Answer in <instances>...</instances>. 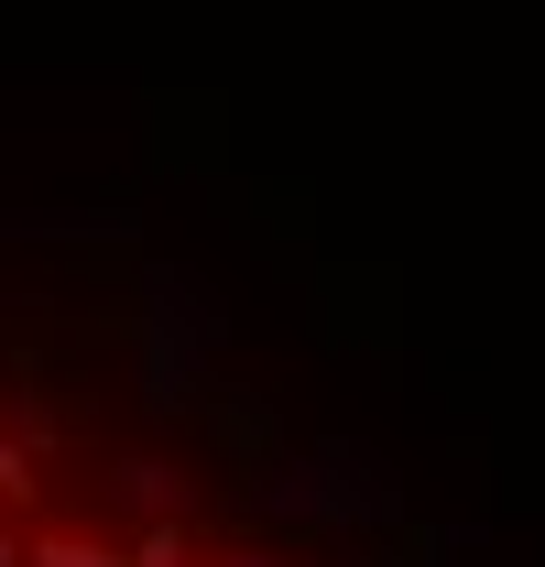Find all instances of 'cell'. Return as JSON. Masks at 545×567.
Segmentation results:
<instances>
[{"label":"cell","mask_w":545,"mask_h":567,"mask_svg":"<svg viewBox=\"0 0 545 567\" xmlns=\"http://www.w3.org/2000/svg\"><path fill=\"white\" fill-rule=\"evenodd\" d=\"M142 404H153V415H186V404H207L197 350L175 339V284H164V306L142 317Z\"/></svg>","instance_id":"obj_1"},{"label":"cell","mask_w":545,"mask_h":567,"mask_svg":"<svg viewBox=\"0 0 545 567\" xmlns=\"http://www.w3.org/2000/svg\"><path fill=\"white\" fill-rule=\"evenodd\" d=\"M121 557H132V567H197V557H207V535H197V513H142Z\"/></svg>","instance_id":"obj_2"},{"label":"cell","mask_w":545,"mask_h":567,"mask_svg":"<svg viewBox=\"0 0 545 567\" xmlns=\"http://www.w3.org/2000/svg\"><path fill=\"white\" fill-rule=\"evenodd\" d=\"M22 567H132V557H121V535H76V524H55V535H33Z\"/></svg>","instance_id":"obj_3"},{"label":"cell","mask_w":545,"mask_h":567,"mask_svg":"<svg viewBox=\"0 0 545 567\" xmlns=\"http://www.w3.org/2000/svg\"><path fill=\"white\" fill-rule=\"evenodd\" d=\"M121 502H132V513H186V481H175L164 458H121Z\"/></svg>","instance_id":"obj_4"},{"label":"cell","mask_w":545,"mask_h":567,"mask_svg":"<svg viewBox=\"0 0 545 567\" xmlns=\"http://www.w3.org/2000/svg\"><path fill=\"white\" fill-rule=\"evenodd\" d=\"M0 502H11V513H33V502H44V458H33L22 436H0Z\"/></svg>","instance_id":"obj_5"},{"label":"cell","mask_w":545,"mask_h":567,"mask_svg":"<svg viewBox=\"0 0 545 567\" xmlns=\"http://www.w3.org/2000/svg\"><path fill=\"white\" fill-rule=\"evenodd\" d=\"M197 567H295L284 546H218V557H197Z\"/></svg>","instance_id":"obj_6"},{"label":"cell","mask_w":545,"mask_h":567,"mask_svg":"<svg viewBox=\"0 0 545 567\" xmlns=\"http://www.w3.org/2000/svg\"><path fill=\"white\" fill-rule=\"evenodd\" d=\"M33 557V535H22V524H0V567H22Z\"/></svg>","instance_id":"obj_7"}]
</instances>
